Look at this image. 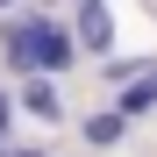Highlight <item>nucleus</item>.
I'll return each instance as SVG.
<instances>
[{
	"instance_id": "1",
	"label": "nucleus",
	"mask_w": 157,
	"mask_h": 157,
	"mask_svg": "<svg viewBox=\"0 0 157 157\" xmlns=\"http://www.w3.org/2000/svg\"><path fill=\"white\" fill-rule=\"evenodd\" d=\"M0 57L14 71H71V36L50 29L43 14H29V21H7L0 29Z\"/></svg>"
},
{
	"instance_id": "2",
	"label": "nucleus",
	"mask_w": 157,
	"mask_h": 157,
	"mask_svg": "<svg viewBox=\"0 0 157 157\" xmlns=\"http://www.w3.org/2000/svg\"><path fill=\"white\" fill-rule=\"evenodd\" d=\"M21 107H29L36 121H57V86H50V71H21Z\"/></svg>"
},
{
	"instance_id": "3",
	"label": "nucleus",
	"mask_w": 157,
	"mask_h": 157,
	"mask_svg": "<svg viewBox=\"0 0 157 157\" xmlns=\"http://www.w3.org/2000/svg\"><path fill=\"white\" fill-rule=\"evenodd\" d=\"M78 43L86 50H107L114 43V14L100 7V0H78Z\"/></svg>"
},
{
	"instance_id": "4",
	"label": "nucleus",
	"mask_w": 157,
	"mask_h": 157,
	"mask_svg": "<svg viewBox=\"0 0 157 157\" xmlns=\"http://www.w3.org/2000/svg\"><path fill=\"white\" fill-rule=\"evenodd\" d=\"M121 136H128V114H121V107H107V114L86 121V143H93V150H114Z\"/></svg>"
},
{
	"instance_id": "5",
	"label": "nucleus",
	"mask_w": 157,
	"mask_h": 157,
	"mask_svg": "<svg viewBox=\"0 0 157 157\" xmlns=\"http://www.w3.org/2000/svg\"><path fill=\"white\" fill-rule=\"evenodd\" d=\"M150 107H157V71H143V78H128V86H121V114H128V121L150 114Z\"/></svg>"
},
{
	"instance_id": "6",
	"label": "nucleus",
	"mask_w": 157,
	"mask_h": 157,
	"mask_svg": "<svg viewBox=\"0 0 157 157\" xmlns=\"http://www.w3.org/2000/svg\"><path fill=\"white\" fill-rule=\"evenodd\" d=\"M7 114H14V107H7V93H0V128H7Z\"/></svg>"
},
{
	"instance_id": "7",
	"label": "nucleus",
	"mask_w": 157,
	"mask_h": 157,
	"mask_svg": "<svg viewBox=\"0 0 157 157\" xmlns=\"http://www.w3.org/2000/svg\"><path fill=\"white\" fill-rule=\"evenodd\" d=\"M0 157H43V150H0Z\"/></svg>"
},
{
	"instance_id": "8",
	"label": "nucleus",
	"mask_w": 157,
	"mask_h": 157,
	"mask_svg": "<svg viewBox=\"0 0 157 157\" xmlns=\"http://www.w3.org/2000/svg\"><path fill=\"white\" fill-rule=\"evenodd\" d=\"M0 7H14V0H0Z\"/></svg>"
},
{
	"instance_id": "9",
	"label": "nucleus",
	"mask_w": 157,
	"mask_h": 157,
	"mask_svg": "<svg viewBox=\"0 0 157 157\" xmlns=\"http://www.w3.org/2000/svg\"><path fill=\"white\" fill-rule=\"evenodd\" d=\"M0 136H7V128H0Z\"/></svg>"
}]
</instances>
